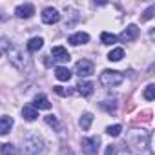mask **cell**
<instances>
[{
    "mask_svg": "<svg viewBox=\"0 0 155 155\" xmlns=\"http://www.w3.org/2000/svg\"><path fill=\"white\" fill-rule=\"evenodd\" d=\"M126 144L130 146V150L133 151H144L150 148V131L146 130H139V128H133L128 131L126 135Z\"/></svg>",
    "mask_w": 155,
    "mask_h": 155,
    "instance_id": "1",
    "label": "cell"
},
{
    "mask_svg": "<svg viewBox=\"0 0 155 155\" xmlns=\"http://www.w3.org/2000/svg\"><path fill=\"white\" fill-rule=\"evenodd\" d=\"M46 142L40 135H28L24 139V155H42Z\"/></svg>",
    "mask_w": 155,
    "mask_h": 155,
    "instance_id": "2",
    "label": "cell"
},
{
    "mask_svg": "<svg viewBox=\"0 0 155 155\" xmlns=\"http://www.w3.org/2000/svg\"><path fill=\"white\" fill-rule=\"evenodd\" d=\"M122 81H124V75L120 71H115V69H104L99 77V82L104 88H115V86L122 84Z\"/></svg>",
    "mask_w": 155,
    "mask_h": 155,
    "instance_id": "3",
    "label": "cell"
},
{
    "mask_svg": "<svg viewBox=\"0 0 155 155\" xmlns=\"http://www.w3.org/2000/svg\"><path fill=\"white\" fill-rule=\"evenodd\" d=\"M9 62H11L17 69H20V71H28V69L31 68V60H29V57L24 55L20 49H13V51L9 53Z\"/></svg>",
    "mask_w": 155,
    "mask_h": 155,
    "instance_id": "4",
    "label": "cell"
},
{
    "mask_svg": "<svg viewBox=\"0 0 155 155\" xmlns=\"http://www.w3.org/2000/svg\"><path fill=\"white\" fill-rule=\"evenodd\" d=\"M82 151L86 155H99V148H101V139L99 137H84L82 142Z\"/></svg>",
    "mask_w": 155,
    "mask_h": 155,
    "instance_id": "5",
    "label": "cell"
},
{
    "mask_svg": "<svg viewBox=\"0 0 155 155\" xmlns=\"http://www.w3.org/2000/svg\"><path fill=\"white\" fill-rule=\"evenodd\" d=\"M93 71H95V66H93L91 60L82 58V60H79L75 64V73L79 77H90V75H93Z\"/></svg>",
    "mask_w": 155,
    "mask_h": 155,
    "instance_id": "6",
    "label": "cell"
},
{
    "mask_svg": "<svg viewBox=\"0 0 155 155\" xmlns=\"http://www.w3.org/2000/svg\"><path fill=\"white\" fill-rule=\"evenodd\" d=\"M60 20V13L55 9V8H46L44 11H42V22L44 24H57Z\"/></svg>",
    "mask_w": 155,
    "mask_h": 155,
    "instance_id": "7",
    "label": "cell"
},
{
    "mask_svg": "<svg viewBox=\"0 0 155 155\" xmlns=\"http://www.w3.org/2000/svg\"><path fill=\"white\" fill-rule=\"evenodd\" d=\"M15 15L18 18H31L35 15V6L33 4H20L17 9H15Z\"/></svg>",
    "mask_w": 155,
    "mask_h": 155,
    "instance_id": "8",
    "label": "cell"
},
{
    "mask_svg": "<svg viewBox=\"0 0 155 155\" xmlns=\"http://www.w3.org/2000/svg\"><path fill=\"white\" fill-rule=\"evenodd\" d=\"M139 37V28L135 26V24H130L122 33H120V40L122 42H131V40H135Z\"/></svg>",
    "mask_w": 155,
    "mask_h": 155,
    "instance_id": "9",
    "label": "cell"
},
{
    "mask_svg": "<svg viewBox=\"0 0 155 155\" xmlns=\"http://www.w3.org/2000/svg\"><path fill=\"white\" fill-rule=\"evenodd\" d=\"M68 42H69L71 46H81V44L90 42V35L84 33V31H77V33H73V35L68 38Z\"/></svg>",
    "mask_w": 155,
    "mask_h": 155,
    "instance_id": "10",
    "label": "cell"
},
{
    "mask_svg": "<svg viewBox=\"0 0 155 155\" xmlns=\"http://www.w3.org/2000/svg\"><path fill=\"white\" fill-rule=\"evenodd\" d=\"M51 55H53V58L55 60H58V62H69V53H68V49L66 48H62V46H55L53 49H51Z\"/></svg>",
    "mask_w": 155,
    "mask_h": 155,
    "instance_id": "11",
    "label": "cell"
},
{
    "mask_svg": "<svg viewBox=\"0 0 155 155\" xmlns=\"http://www.w3.org/2000/svg\"><path fill=\"white\" fill-rule=\"evenodd\" d=\"M11 128H13V117H8V115L0 117V135H8Z\"/></svg>",
    "mask_w": 155,
    "mask_h": 155,
    "instance_id": "12",
    "label": "cell"
},
{
    "mask_svg": "<svg viewBox=\"0 0 155 155\" xmlns=\"http://www.w3.org/2000/svg\"><path fill=\"white\" fill-rule=\"evenodd\" d=\"M33 108L35 110H49L51 108V102L48 101L46 95H37L35 101H33Z\"/></svg>",
    "mask_w": 155,
    "mask_h": 155,
    "instance_id": "13",
    "label": "cell"
},
{
    "mask_svg": "<svg viewBox=\"0 0 155 155\" xmlns=\"http://www.w3.org/2000/svg\"><path fill=\"white\" fill-rule=\"evenodd\" d=\"M95 90V84L93 82H79L77 84V91H79L82 97H90Z\"/></svg>",
    "mask_w": 155,
    "mask_h": 155,
    "instance_id": "14",
    "label": "cell"
},
{
    "mask_svg": "<svg viewBox=\"0 0 155 155\" xmlns=\"http://www.w3.org/2000/svg\"><path fill=\"white\" fill-rule=\"evenodd\" d=\"M55 77L60 81V82H68L69 79H71V71L68 69V68H62V66H58L57 69H55Z\"/></svg>",
    "mask_w": 155,
    "mask_h": 155,
    "instance_id": "15",
    "label": "cell"
},
{
    "mask_svg": "<svg viewBox=\"0 0 155 155\" xmlns=\"http://www.w3.org/2000/svg\"><path fill=\"white\" fill-rule=\"evenodd\" d=\"M22 117L31 122V120H35V119L38 117V110H35L33 106H24V108H22Z\"/></svg>",
    "mask_w": 155,
    "mask_h": 155,
    "instance_id": "16",
    "label": "cell"
},
{
    "mask_svg": "<svg viewBox=\"0 0 155 155\" xmlns=\"http://www.w3.org/2000/svg\"><path fill=\"white\" fill-rule=\"evenodd\" d=\"M42 46H44V38L33 37V38H29V42H28V51H38Z\"/></svg>",
    "mask_w": 155,
    "mask_h": 155,
    "instance_id": "17",
    "label": "cell"
},
{
    "mask_svg": "<svg viewBox=\"0 0 155 155\" xmlns=\"http://www.w3.org/2000/svg\"><path fill=\"white\" fill-rule=\"evenodd\" d=\"M122 58H124V49L122 48H115L108 53V60H111V62H119Z\"/></svg>",
    "mask_w": 155,
    "mask_h": 155,
    "instance_id": "18",
    "label": "cell"
},
{
    "mask_svg": "<svg viewBox=\"0 0 155 155\" xmlns=\"http://www.w3.org/2000/svg\"><path fill=\"white\" fill-rule=\"evenodd\" d=\"M0 153H2V155H18V150H17V146L6 142V144L0 146Z\"/></svg>",
    "mask_w": 155,
    "mask_h": 155,
    "instance_id": "19",
    "label": "cell"
},
{
    "mask_svg": "<svg viewBox=\"0 0 155 155\" xmlns=\"http://www.w3.org/2000/svg\"><path fill=\"white\" fill-rule=\"evenodd\" d=\"M91 122H93V115H91V113H84V115L81 117V120H79V124H81L82 130H90Z\"/></svg>",
    "mask_w": 155,
    "mask_h": 155,
    "instance_id": "20",
    "label": "cell"
},
{
    "mask_svg": "<svg viewBox=\"0 0 155 155\" xmlns=\"http://www.w3.org/2000/svg\"><path fill=\"white\" fill-rule=\"evenodd\" d=\"M101 40H102V44H106V46H111V44H115V42H117V37H115L113 33H108V31H104V33L101 35Z\"/></svg>",
    "mask_w": 155,
    "mask_h": 155,
    "instance_id": "21",
    "label": "cell"
},
{
    "mask_svg": "<svg viewBox=\"0 0 155 155\" xmlns=\"http://www.w3.org/2000/svg\"><path fill=\"white\" fill-rule=\"evenodd\" d=\"M9 49H11V42L6 37H0V57H2L4 53H8Z\"/></svg>",
    "mask_w": 155,
    "mask_h": 155,
    "instance_id": "22",
    "label": "cell"
},
{
    "mask_svg": "<svg viewBox=\"0 0 155 155\" xmlns=\"http://www.w3.org/2000/svg\"><path fill=\"white\" fill-rule=\"evenodd\" d=\"M120 131H122V126H120V124H113V126H108V128H106V133L111 135V137H119Z\"/></svg>",
    "mask_w": 155,
    "mask_h": 155,
    "instance_id": "23",
    "label": "cell"
},
{
    "mask_svg": "<svg viewBox=\"0 0 155 155\" xmlns=\"http://www.w3.org/2000/svg\"><path fill=\"white\" fill-rule=\"evenodd\" d=\"M153 13H155V4H151L144 13H142V17H140V22H146V20H151L153 18Z\"/></svg>",
    "mask_w": 155,
    "mask_h": 155,
    "instance_id": "24",
    "label": "cell"
},
{
    "mask_svg": "<svg viewBox=\"0 0 155 155\" xmlns=\"http://www.w3.org/2000/svg\"><path fill=\"white\" fill-rule=\"evenodd\" d=\"M144 99L146 101H153L155 99V84H148L144 90Z\"/></svg>",
    "mask_w": 155,
    "mask_h": 155,
    "instance_id": "25",
    "label": "cell"
},
{
    "mask_svg": "<svg viewBox=\"0 0 155 155\" xmlns=\"http://www.w3.org/2000/svg\"><path fill=\"white\" fill-rule=\"evenodd\" d=\"M53 90H55V93H57V95H60V97H69V95L73 93V90L64 88V86H55Z\"/></svg>",
    "mask_w": 155,
    "mask_h": 155,
    "instance_id": "26",
    "label": "cell"
},
{
    "mask_svg": "<svg viewBox=\"0 0 155 155\" xmlns=\"http://www.w3.org/2000/svg\"><path fill=\"white\" fill-rule=\"evenodd\" d=\"M46 122H48L49 126H53V128H57V130L60 128V124H58V119H57L55 115H48V117H46Z\"/></svg>",
    "mask_w": 155,
    "mask_h": 155,
    "instance_id": "27",
    "label": "cell"
},
{
    "mask_svg": "<svg viewBox=\"0 0 155 155\" xmlns=\"http://www.w3.org/2000/svg\"><path fill=\"white\" fill-rule=\"evenodd\" d=\"M104 155H117V146L115 144H110L108 148H106V153Z\"/></svg>",
    "mask_w": 155,
    "mask_h": 155,
    "instance_id": "28",
    "label": "cell"
},
{
    "mask_svg": "<svg viewBox=\"0 0 155 155\" xmlns=\"http://www.w3.org/2000/svg\"><path fill=\"white\" fill-rule=\"evenodd\" d=\"M60 155H75V153H73V150H71V148H68V146H64V148L60 150Z\"/></svg>",
    "mask_w": 155,
    "mask_h": 155,
    "instance_id": "29",
    "label": "cell"
}]
</instances>
